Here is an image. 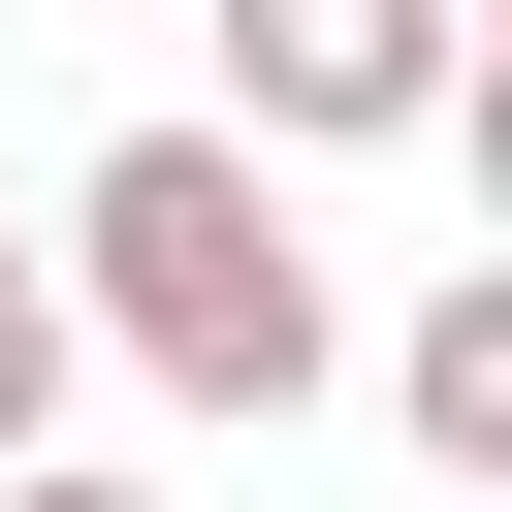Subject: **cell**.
Wrapping results in <instances>:
<instances>
[{
	"label": "cell",
	"instance_id": "1",
	"mask_svg": "<svg viewBox=\"0 0 512 512\" xmlns=\"http://www.w3.org/2000/svg\"><path fill=\"white\" fill-rule=\"evenodd\" d=\"M32 288H64V352H128L160 416H320V384H352V320H320V256H288V160H224V128H128Z\"/></svg>",
	"mask_w": 512,
	"mask_h": 512
},
{
	"label": "cell",
	"instance_id": "2",
	"mask_svg": "<svg viewBox=\"0 0 512 512\" xmlns=\"http://www.w3.org/2000/svg\"><path fill=\"white\" fill-rule=\"evenodd\" d=\"M448 96H480L448 0H224V160H384V128H448Z\"/></svg>",
	"mask_w": 512,
	"mask_h": 512
},
{
	"label": "cell",
	"instance_id": "3",
	"mask_svg": "<svg viewBox=\"0 0 512 512\" xmlns=\"http://www.w3.org/2000/svg\"><path fill=\"white\" fill-rule=\"evenodd\" d=\"M384 416H416V480H448V512H512V256H448V288L384 320Z\"/></svg>",
	"mask_w": 512,
	"mask_h": 512
},
{
	"label": "cell",
	"instance_id": "4",
	"mask_svg": "<svg viewBox=\"0 0 512 512\" xmlns=\"http://www.w3.org/2000/svg\"><path fill=\"white\" fill-rule=\"evenodd\" d=\"M0 480H64V288H0Z\"/></svg>",
	"mask_w": 512,
	"mask_h": 512
},
{
	"label": "cell",
	"instance_id": "5",
	"mask_svg": "<svg viewBox=\"0 0 512 512\" xmlns=\"http://www.w3.org/2000/svg\"><path fill=\"white\" fill-rule=\"evenodd\" d=\"M0 512H160V480H0Z\"/></svg>",
	"mask_w": 512,
	"mask_h": 512
},
{
	"label": "cell",
	"instance_id": "6",
	"mask_svg": "<svg viewBox=\"0 0 512 512\" xmlns=\"http://www.w3.org/2000/svg\"><path fill=\"white\" fill-rule=\"evenodd\" d=\"M0 288H32V224H0Z\"/></svg>",
	"mask_w": 512,
	"mask_h": 512
}]
</instances>
